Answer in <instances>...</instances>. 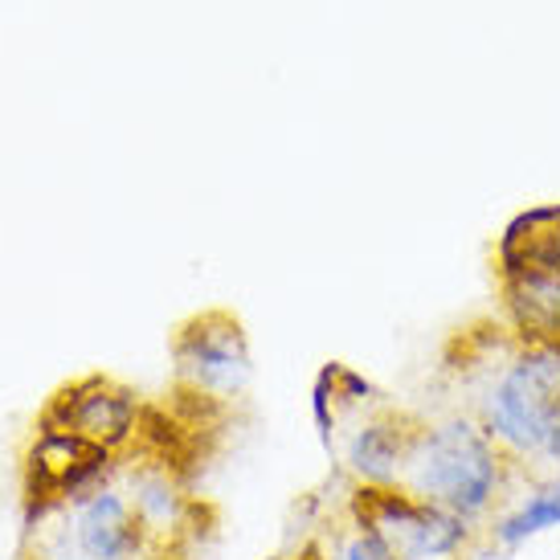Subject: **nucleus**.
I'll list each match as a JSON object with an SVG mask.
<instances>
[{
    "mask_svg": "<svg viewBox=\"0 0 560 560\" xmlns=\"http://www.w3.org/2000/svg\"><path fill=\"white\" fill-rule=\"evenodd\" d=\"M540 463H548V467H560V418L552 421V430H548L545 451H540Z\"/></svg>",
    "mask_w": 560,
    "mask_h": 560,
    "instance_id": "obj_13",
    "label": "nucleus"
},
{
    "mask_svg": "<svg viewBox=\"0 0 560 560\" xmlns=\"http://www.w3.org/2000/svg\"><path fill=\"white\" fill-rule=\"evenodd\" d=\"M119 487H124L131 512L140 520L148 545H168L188 520V495L180 479L172 475L164 463H140V467L119 470Z\"/></svg>",
    "mask_w": 560,
    "mask_h": 560,
    "instance_id": "obj_9",
    "label": "nucleus"
},
{
    "mask_svg": "<svg viewBox=\"0 0 560 560\" xmlns=\"http://www.w3.org/2000/svg\"><path fill=\"white\" fill-rule=\"evenodd\" d=\"M560 418V348L520 343L479 397L475 421L515 467L540 463L545 438Z\"/></svg>",
    "mask_w": 560,
    "mask_h": 560,
    "instance_id": "obj_2",
    "label": "nucleus"
},
{
    "mask_svg": "<svg viewBox=\"0 0 560 560\" xmlns=\"http://www.w3.org/2000/svg\"><path fill=\"white\" fill-rule=\"evenodd\" d=\"M42 421L82 438L94 451L119 454L140 434V397L110 376L91 373L54 393Z\"/></svg>",
    "mask_w": 560,
    "mask_h": 560,
    "instance_id": "obj_5",
    "label": "nucleus"
},
{
    "mask_svg": "<svg viewBox=\"0 0 560 560\" xmlns=\"http://www.w3.org/2000/svg\"><path fill=\"white\" fill-rule=\"evenodd\" d=\"M352 524L373 532L397 560H451L470 540V524L421 503L401 487H357L352 491Z\"/></svg>",
    "mask_w": 560,
    "mask_h": 560,
    "instance_id": "obj_4",
    "label": "nucleus"
},
{
    "mask_svg": "<svg viewBox=\"0 0 560 560\" xmlns=\"http://www.w3.org/2000/svg\"><path fill=\"white\" fill-rule=\"evenodd\" d=\"M66 532L86 560H143V552H152L119 475L94 487L91 495L66 503Z\"/></svg>",
    "mask_w": 560,
    "mask_h": 560,
    "instance_id": "obj_6",
    "label": "nucleus"
},
{
    "mask_svg": "<svg viewBox=\"0 0 560 560\" xmlns=\"http://www.w3.org/2000/svg\"><path fill=\"white\" fill-rule=\"evenodd\" d=\"M413 430L418 421L401 418L393 409L369 413L343 442V470L357 479V487H397Z\"/></svg>",
    "mask_w": 560,
    "mask_h": 560,
    "instance_id": "obj_8",
    "label": "nucleus"
},
{
    "mask_svg": "<svg viewBox=\"0 0 560 560\" xmlns=\"http://www.w3.org/2000/svg\"><path fill=\"white\" fill-rule=\"evenodd\" d=\"M315 560H397L389 548L376 540L373 532L357 528V524H348V528L331 532L324 545L312 548Z\"/></svg>",
    "mask_w": 560,
    "mask_h": 560,
    "instance_id": "obj_11",
    "label": "nucleus"
},
{
    "mask_svg": "<svg viewBox=\"0 0 560 560\" xmlns=\"http://www.w3.org/2000/svg\"><path fill=\"white\" fill-rule=\"evenodd\" d=\"M499 287L515 340L560 348V262L499 266Z\"/></svg>",
    "mask_w": 560,
    "mask_h": 560,
    "instance_id": "obj_7",
    "label": "nucleus"
},
{
    "mask_svg": "<svg viewBox=\"0 0 560 560\" xmlns=\"http://www.w3.org/2000/svg\"><path fill=\"white\" fill-rule=\"evenodd\" d=\"M312 421L315 434L324 442V451H336V430H340V401H336V381H331V364L319 369L312 385Z\"/></svg>",
    "mask_w": 560,
    "mask_h": 560,
    "instance_id": "obj_12",
    "label": "nucleus"
},
{
    "mask_svg": "<svg viewBox=\"0 0 560 560\" xmlns=\"http://www.w3.org/2000/svg\"><path fill=\"white\" fill-rule=\"evenodd\" d=\"M560 528V475H552L548 482L532 487L528 495L515 503L512 512H503L491 520L487 536L495 540L499 548H524L528 540L545 536V532Z\"/></svg>",
    "mask_w": 560,
    "mask_h": 560,
    "instance_id": "obj_10",
    "label": "nucleus"
},
{
    "mask_svg": "<svg viewBox=\"0 0 560 560\" xmlns=\"http://www.w3.org/2000/svg\"><path fill=\"white\" fill-rule=\"evenodd\" d=\"M303 560H315V557H312V552H303Z\"/></svg>",
    "mask_w": 560,
    "mask_h": 560,
    "instance_id": "obj_14",
    "label": "nucleus"
},
{
    "mask_svg": "<svg viewBox=\"0 0 560 560\" xmlns=\"http://www.w3.org/2000/svg\"><path fill=\"white\" fill-rule=\"evenodd\" d=\"M176 389L201 405H230L254 381V352L242 319L225 307L188 315L172 336Z\"/></svg>",
    "mask_w": 560,
    "mask_h": 560,
    "instance_id": "obj_3",
    "label": "nucleus"
},
{
    "mask_svg": "<svg viewBox=\"0 0 560 560\" xmlns=\"http://www.w3.org/2000/svg\"><path fill=\"white\" fill-rule=\"evenodd\" d=\"M508 470L512 458L499 451L479 421L454 413L413 430L397 487L475 528L495 512L508 491Z\"/></svg>",
    "mask_w": 560,
    "mask_h": 560,
    "instance_id": "obj_1",
    "label": "nucleus"
}]
</instances>
